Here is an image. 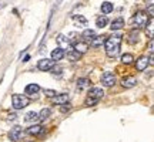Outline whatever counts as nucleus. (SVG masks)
Listing matches in <instances>:
<instances>
[{
	"label": "nucleus",
	"mask_w": 154,
	"mask_h": 142,
	"mask_svg": "<svg viewBox=\"0 0 154 142\" xmlns=\"http://www.w3.org/2000/svg\"><path fill=\"white\" fill-rule=\"evenodd\" d=\"M22 135H23L22 126L16 125V126H13V128L10 129V132H9V139L13 141V142H17L20 138H22Z\"/></svg>",
	"instance_id": "obj_6"
},
{
	"label": "nucleus",
	"mask_w": 154,
	"mask_h": 142,
	"mask_svg": "<svg viewBox=\"0 0 154 142\" xmlns=\"http://www.w3.org/2000/svg\"><path fill=\"white\" fill-rule=\"evenodd\" d=\"M121 37L123 36H120V34H113L111 37H109L104 41L107 57L113 58V57H116V55L120 53V44H121V40H123Z\"/></svg>",
	"instance_id": "obj_1"
},
{
	"label": "nucleus",
	"mask_w": 154,
	"mask_h": 142,
	"mask_svg": "<svg viewBox=\"0 0 154 142\" xmlns=\"http://www.w3.org/2000/svg\"><path fill=\"white\" fill-rule=\"evenodd\" d=\"M29 98L26 95H22V94H13L11 97V104H13V108L14 109H22L24 107L29 105Z\"/></svg>",
	"instance_id": "obj_3"
},
{
	"label": "nucleus",
	"mask_w": 154,
	"mask_h": 142,
	"mask_svg": "<svg viewBox=\"0 0 154 142\" xmlns=\"http://www.w3.org/2000/svg\"><path fill=\"white\" fill-rule=\"evenodd\" d=\"M63 57H64V50L60 49V47L51 51V60L54 61V63L56 61H59V60H61Z\"/></svg>",
	"instance_id": "obj_13"
},
{
	"label": "nucleus",
	"mask_w": 154,
	"mask_h": 142,
	"mask_svg": "<svg viewBox=\"0 0 154 142\" xmlns=\"http://www.w3.org/2000/svg\"><path fill=\"white\" fill-rule=\"evenodd\" d=\"M57 43L61 46L60 49H69V47H70L69 38H67L66 36H63V34H59V36H57Z\"/></svg>",
	"instance_id": "obj_15"
},
{
	"label": "nucleus",
	"mask_w": 154,
	"mask_h": 142,
	"mask_svg": "<svg viewBox=\"0 0 154 142\" xmlns=\"http://www.w3.org/2000/svg\"><path fill=\"white\" fill-rule=\"evenodd\" d=\"M133 60H134V57H133V54H123L121 55V63L123 64H131Z\"/></svg>",
	"instance_id": "obj_26"
},
{
	"label": "nucleus",
	"mask_w": 154,
	"mask_h": 142,
	"mask_svg": "<svg viewBox=\"0 0 154 142\" xmlns=\"http://www.w3.org/2000/svg\"><path fill=\"white\" fill-rule=\"evenodd\" d=\"M61 1H63V0H57V4H60Z\"/></svg>",
	"instance_id": "obj_34"
},
{
	"label": "nucleus",
	"mask_w": 154,
	"mask_h": 142,
	"mask_svg": "<svg viewBox=\"0 0 154 142\" xmlns=\"http://www.w3.org/2000/svg\"><path fill=\"white\" fill-rule=\"evenodd\" d=\"M80 55L82 54H79L77 51H70V53L67 54V58L70 61H77V60H80Z\"/></svg>",
	"instance_id": "obj_27"
},
{
	"label": "nucleus",
	"mask_w": 154,
	"mask_h": 142,
	"mask_svg": "<svg viewBox=\"0 0 154 142\" xmlns=\"http://www.w3.org/2000/svg\"><path fill=\"white\" fill-rule=\"evenodd\" d=\"M138 37H140V33H138L137 28L131 30L130 33L127 34V43L128 44H136L138 41Z\"/></svg>",
	"instance_id": "obj_9"
},
{
	"label": "nucleus",
	"mask_w": 154,
	"mask_h": 142,
	"mask_svg": "<svg viewBox=\"0 0 154 142\" xmlns=\"http://www.w3.org/2000/svg\"><path fill=\"white\" fill-rule=\"evenodd\" d=\"M50 115H51V109L50 108H43L40 111V114H38V118L40 120H47Z\"/></svg>",
	"instance_id": "obj_25"
},
{
	"label": "nucleus",
	"mask_w": 154,
	"mask_h": 142,
	"mask_svg": "<svg viewBox=\"0 0 154 142\" xmlns=\"http://www.w3.org/2000/svg\"><path fill=\"white\" fill-rule=\"evenodd\" d=\"M69 94H59V95H54L53 97V102L57 105H61V104H66L69 102Z\"/></svg>",
	"instance_id": "obj_10"
},
{
	"label": "nucleus",
	"mask_w": 154,
	"mask_h": 142,
	"mask_svg": "<svg viewBox=\"0 0 154 142\" xmlns=\"http://www.w3.org/2000/svg\"><path fill=\"white\" fill-rule=\"evenodd\" d=\"M154 4H149V16L150 17H153L154 16Z\"/></svg>",
	"instance_id": "obj_32"
},
{
	"label": "nucleus",
	"mask_w": 154,
	"mask_h": 142,
	"mask_svg": "<svg viewBox=\"0 0 154 142\" xmlns=\"http://www.w3.org/2000/svg\"><path fill=\"white\" fill-rule=\"evenodd\" d=\"M87 87H90V80L88 78H79L77 80V88L79 90H84Z\"/></svg>",
	"instance_id": "obj_21"
},
{
	"label": "nucleus",
	"mask_w": 154,
	"mask_h": 142,
	"mask_svg": "<svg viewBox=\"0 0 154 142\" xmlns=\"http://www.w3.org/2000/svg\"><path fill=\"white\" fill-rule=\"evenodd\" d=\"M97 102H99V99L97 98H91V97H88V98L84 101V105H86V107H94Z\"/></svg>",
	"instance_id": "obj_28"
},
{
	"label": "nucleus",
	"mask_w": 154,
	"mask_h": 142,
	"mask_svg": "<svg viewBox=\"0 0 154 142\" xmlns=\"http://www.w3.org/2000/svg\"><path fill=\"white\" fill-rule=\"evenodd\" d=\"M113 3H110V1H104V3H101V13L103 14H109V13H111L113 11Z\"/></svg>",
	"instance_id": "obj_20"
},
{
	"label": "nucleus",
	"mask_w": 154,
	"mask_h": 142,
	"mask_svg": "<svg viewBox=\"0 0 154 142\" xmlns=\"http://www.w3.org/2000/svg\"><path fill=\"white\" fill-rule=\"evenodd\" d=\"M94 36H96V33H94L91 28H86V30L83 31V34H82V37L84 38V40H91Z\"/></svg>",
	"instance_id": "obj_24"
},
{
	"label": "nucleus",
	"mask_w": 154,
	"mask_h": 142,
	"mask_svg": "<svg viewBox=\"0 0 154 142\" xmlns=\"http://www.w3.org/2000/svg\"><path fill=\"white\" fill-rule=\"evenodd\" d=\"M104 41H106L104 36H94L90 40V44H91V47H100L101 44H104Z\"/></svg>",
	"instance_id": "obj_14"
},
{
	"label": "nucleus",
	"mask_w": 154,
	"mask_h": 142,
	"mask_svg": "<svg viewBox=\"0 0 154 142\" xmlns=\"http://www.w3.org/2000/svg\"><path fill=\"white\" fill-rule=\"evenodd\" d=\"M37 120H38V114L37 112H34V111L27 112L26 117H24V121H26V122H36Z\"/></svg>",
	"instance_id": "obj_22"
},
{
	"label": "nucleus",
	"mask_w": 154,
	"mask_h": 142,
	"mask_svg": "<svg viewBox=\"0 0 154 142\" xmlns=\"http://www.w3.org/2000/svg\"><path fill=\"white\" fill-rule=\"evenodd\" d=\"M70 109H72V107H70V104H69V102H66V104H61V107H60V111L63 112V114L69 112Z\"/></svg>",
	"instance_id": "obj_30"
},
{
	"label": "nucleus",
	"mask_w": 154,
	"mask_h": 142,
	"mask_svg": "<svg viewBox=\"0 0 154 142\" xmlns=\"http://www.w3.org/2000/svg\"><path fill=\"white\" fill-rule=\"evenodd\" d=\"M150 64V58L146 55H141L137 61H136V70L137 71H144L147 68V66Z\"/></svg>",
	"instance_id": "obj_7"
},
{
	"label": "nucleus",
	"mask_w": 154,
	"mask_h": 142,
	"mask_svg": "<svg viewBox=\"0 0 154 142\" xmlns=\"http://www.w3.org/2000/svg\"><path fill=\"white\" fill-rule=\"evenodd\" d=\"M103 95H104V91H103L100 87H94V88H91V90L88 91V97H91V98L100 99Z\"/></svg>",
	"instance_id": "obj_12"
},
{
	"label": "nucleus",
	"mask_w": 154,
	"mask_h": 142,
	"mask_svg": "<svg viewBox=\"0 0 154 142\" xmlns=\"http://www.w3.org/2000/svg\"><path fill=\"white\" fill-rule=\"evenodd\" d=\"M24 91H26L27 95H33V94H37L38 91H40V87H38L37 84H29Z\"/></svg>",
	"instance_id": "obj_19"
},
{
	"label": "nucleus",
	"mask_w": 154,
	"mask_h": 142,
	"mask_svg": "<svg viewBox=\"0 0 154 142\" xmlns=\"http://www.w3.org/2000/svg\"><path fill=\"white\" fill-rule=\"evenodd\" d=\"M153 17L150 19V22H149V26H147V31H149V37L150 38H153L154 36V27H153Z\"/></svg>",
	"instance_id": "obj_29"
},
{
	"label": "nucleus",
	"mask_w": 154,
	"mask_h": 142,
	"mask_svg": "<svg viewBox=\"0 0 154 142\" xmlns=\"http://www.w3.org/2000/svg\"><path fill=\"white\" fill-rule=\"evenodd\" d=\"M43 126L42 125H32L30 128H27V132L30 134V135H40V134H43Z\"/></svg>",
	"instance_id": "obj_16"
},
{
	"label": "nucleus",
	"mask_w": 154,
	"mask_h": 142,
	"mask_svg": "<svg viewBox=\"0 0 154 142\" xmlns=\"http://www.w3.org/2000/svg\"><path fill=\"white\" fill-rule=\"evenodd\" d=\"M111 30H120V28L124 27V20L121 19V17H119V19H116V20H113L111 22Z\"/></svg>",
	"instance_id": "obj_17"
},
{
	"label": "nucleus",
	"mask_w": 154,
	"mask_h": 142,
	"mask_svg": "<svg viewBox=\"0 0 154 142\" xmlns=\"http://www.w3.org/2000/svg\"><path fill=\"white\" fill-rule=\"evenodd\" d=\"M101 84L104 87H113L116 84V75L111 71H106L104 74L101 75Z\"/></svg>",
	"instance_id": "obj_4"
},
{
	"label": "nucleus",
	"mask_w": 154,
	"mask_h": 142,
	"mask_svg": "<svg viewBox=\"0 0 154 142\" xmlns=\"http://www.w3.org/2000/svg\"><path fill=\"white\" fill-rule=\"evenodd\" d=\"M73 47H74V51H77L79 54H84V53H87L88 50V46L86 43H83V41H77V43L73 44Z\"/></svg>",
	"instance_id": "obj_11"
},
{
	"label": "nucleus",
	"mask_w": 154,
	"mask_h": 142,
	"mask_svg": "<svg viewBox=\"0 0 154 142\" xmlns=\"http://www.w3.org/2000/svg\"><path fill=\"white\" fill-rule=\"evenodd\" d=\"M53 67H54V61L51 60V58H42L37 63V68L40 71H49Z\"/></svg>",
	"instance_id": "obj_5"
},
{
	"label": "nucleus",
	"mask_w": 154,
	"mask_h": 142,
	"mask_svg": "<svg viewBox=\"0 0 154 142\" xmlns=\"http://www.w3.org/2000/svg\"><path fill=\"white\" fill-rule=\"evenodd\" d=\"M147 22H149V16H147V13H144V11H137L136 13V16L131 19V23L134 28H141V27H146L147 26Z\"/></svg>",
	"instance_id": "obj_2"
},
{
	"label": "nucleus",
	"mask_w": 154,
	"mask_h": 142,
	"mask_svg": "<svg viewBox=\"0 0 154 142\" xmlns=\"http://www.w3.org/2000/svg\"><path fill=\"white\" fill-rule=\"evenodd\" d=\"M136 84H137V80H136V77L133 75L123 77V80H121V85L124 88H133L136 87Z\"/></svg>",
	"instance_id": "obj_8"
},
{
	"label": "nucleus",
	"mask_w": 154,
	"mask_h": 142,
	"mask_svg": "<svg viewBox=\"0 0 154 142\" xmlns=\"http://www.w3.org/2000/svg\"><path fill=\"white\" fill-rule=\"evenodd\" d=\"M29 60H30V55H26V57H24V58H23V61H24V63H27Z\"/></svg>",
	"instance_id": "obj_33"
},
{
	"label": "nucleus",
	"mask_w": 154,
	"mask_h": 142,
	"mask_svg": "<svg viewBox=\"0 0 154 142\" xmlns=\"http://www.w3.org/2000/svg\"><path fill=\"white\" fill-rule=\"evenodd\" d=\"M107 23H109V20H107V17L106 16H100L97 17V20H96V26L99 28H103L107 26Z\"/></svg>",
	"instance_id": "obj_23"
},
{
	"label": "nucleus",
	"mask_w": 154,
	"mask_h": 142,
	"mask_svg": "<svg viewBox=\"0 0 154 142\" xmlns=\"http://www.w3.org/2000/svg\"><path fill=\"white\" fill-rule=\"evenodd\" d=\"M44 95L49 97V98H53L54 95H57V93H56L54 90H44Z\"/></svg>",
	"instance_id": "obj_31"
},
{
	"label": "nucleus",
	"mask_w": 154,
	"mask_h": 142,
	"mask_svg": "<svg viewBox=\"0 0 154 142\" xmlns=\"http://www.w3.org/2000/svg\"><path fill=\"white\" fill-rule=\"evenodd\" d=\"M73 20H74V23H76L79 27H84V26H87V19H86L84 16H82V14L74 16L73 17Z\"/></svg>",
	"instance_id": "obj_18"
}]
</instances>
